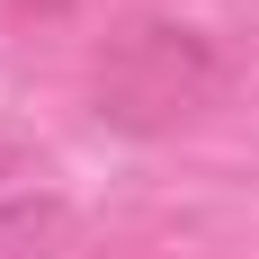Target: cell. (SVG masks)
<instances>
[{"instance_id": "cell-1", "label": "cell", "mask_w": 259, "mask_h": 259, "mask_svg": "<svg viewBox=\"0 0 259 259\" xmlns=\"http://www.w3.org/2000/svg\"><path fill=\"white\" fill-rule=\"evenodd\" d=\"M224 54L214 36L179 18H134L125 36H107V54L90 63V116L107 134H134V143H161V134L197 125L224 107Z\"/></svg>"}, {"instance_id": "cell-2", "label": "cell", "mask_w": 259, "mask_h": 259, "mask_svg": "<svg viewBox=\"0 0 259 259\" xmlns=\"http://www.w3.org/2000/svg\"><path fill=\"white\" fill-rule=\"evenodd\" d=\"M63 233V206L36 197V206H9L0 214V259H45V241Z\"/></svg>"}]
</instances>
